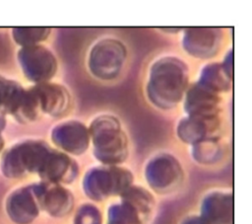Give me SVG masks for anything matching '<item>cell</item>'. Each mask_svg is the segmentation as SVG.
Returning a JSON list of instances; mask_svg holds the SVG:
<instances>
[{"mask_svg":"<svg viewBox=\"0 0 252 224\" xmlns=\"http://www.w3.org/2000/svg\"><path fill=\"white\" fill-rule=\"evenodd\" d=\"M1 148H2V141H1V138H0V150H1Z\"/></svg>","mask_w":252,"mask_h":224,"instance_id":"cell-1","label":"cell"}]
</instances>
